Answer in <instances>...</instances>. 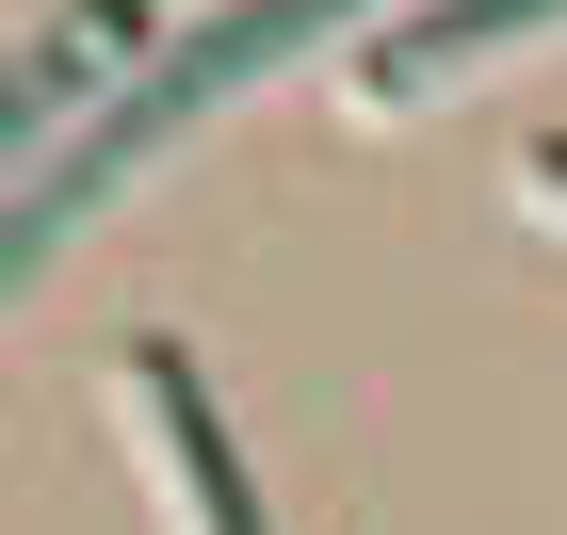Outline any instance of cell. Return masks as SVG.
Wrapping results in <instances>:
<instances>
[{
  "label": "cell",
  "mask_w": 567,
  "mask_h": 535,
  "mask_svg": "<svg viewBox=\"0 0 567 535\" xmlns=\"http://www.w3.org/2000/svg\"><path fill=\"white\" fill-rule=\"evenodd\" d=\"M535 17H567V0H437V17H390V49L357 65V97H422L454 65H486V49H519Z\"/></svg>",
  "instance_id": "3"
},
{
  "label": "cell",
  "mask_w": 567,
  "mask_h": 535,
  "mask_svg": "<svg viewBox=\"0 0 567 535\" xmlns=\"http://www.w3.org/2000/svg\"><path fill=\"white\" fill-rule=\"evenodd\" d=\"M324 17H373V0H227L212 33H195V49H163V65H146V82L114 97V114H97L82 146L17 163V195H0V309H17V292H33V276L65 260V227H82L97 195H131V178L163 163V146L195 131V114H212L227 82H260L276 49H292V33H324Z\"/></svg>",
  "instance_id": "1"
},
{
  "label": "cell",
  "mask_w": 567,
  "mask_h": 535,
  "mask_svg": "<svg viewBox=\"0 0 567 535\" xmlns=\"http://www.w3.org/2000/svg\"><path fill=\"white\" fill-rule=\"evenodd\" d=\"M551 195H567V146H551Z\"/></svg>",
  "instance_id": "5"
},
{
  "label": "cell",
  "mask_w": 567,
  "mask_h": 535,
  "mask_svg": "<svg viewBox=\"0 0 567 535\" xmlns=\"http://www.w3.org/2000/svg\"><path fill=\"white\" fill-rule=\"evenodd\" d=\"M65 82H82V49H33V65L0 82V163H33V131L65 114Z\"/></svg>",
  "instance_id": "4"
},
{
  "label": "cell",
  "mask_w": 567,
  "mask_h": 535,
  "mask_svg": "<svg viewBox=\"0 0 567 535\" xmlns=\"http://www.w3.org/2000/svg\"><path fill=\"white\" fill-rule=\"evenodd\" d=\"M131 405L163 422L178 487H195V535H260V487H244V454H227V422H212V390H195V357H178V341L131 357Z\"/></svg>",
  "instance_id": "2"
}]
</instances>
